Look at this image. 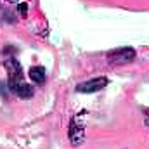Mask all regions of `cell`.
Segmentation results:
<instances>
[{
    "mask_svg": "<svg viewBox=\"0 0 149 149\" xmlns=\"http://www.w3.org/2000/svg\"><path fill=\"white\" fill-rule=\"evenodd\" d=\"M108 83H109V80H108L106 76H97V78L87 80V81H83V83H78V85H76V92H78V94H94V92L102 90Z\"/></svg>",
    "mask_w": 149,
    "mask_h": 149,
    "instance_id": "3",
    "label": "cell"
},
{
    "mask_svg": "<svg viewBox=\"0 0 149 149\" xmlns=\"http://www.w3.org/2000/svg\"><path fill=\"white\" fill-rule=\"evenodd\" d=\"M135 49L132 47H120V49H114L108 52V61L111 64H128L135 59Z\"/></svg>",
    "mask_w": 149,
    "mask_h": 149,
    "instance_id": "2",
    "label": "cell"
},
{
    "mask_svg": "<svg viewBox=\"0 0 149 149\" xmlns=\"http://www.w3.org/2000/svg\"><path fill=\"white\" fill-rule=\"evenodd\" d=\"M9 88H10L12 94L19 95L21 99H30V97H33V94H35L33 87H31L30 83L23 81V80H21V81H9Z\"/></svg>",
    "mask_w": 149,
    "mask_h": 149,
    "instance_id": "4",
    "label": "cell"
},
{
    "mask_svg": "<svg viewBox=\"0 0 149 149\" xmlns=\"http://www.w3.org/2000/svg\"><path fill=\"white\" fill-rule=\"evenodd\" d=\"M30 78L33 80V83H37V85H43L45 80H47L45 68H43V66H33V68L30 70Z\"/></svg>",
    "mask_w": 149,
    "mask_h": 149,
    "instance_id": "6",
    "label": "cell"
},
{
    "mask_svg": "<svg viewBox=\"0 0 149 149\" xmlns=\"http://www.w3.org/2000/svg\"><path fill=\"white\" fill-rule=\"evenodd\" d=\"M17 12H19L23 17H26V14H28V3H19V5H17Z\"/></svg>",
    "mask_w": 149,
    "mask_h": 149,
    "instance_id": "7",
    "label": "cell"
},
{
    "mask_svg": "<svg viewBox=\"0 0 149 149\" xmlns=\"http://www.w3.org/2000/svg\"><path fill=\"white\" fill-rule=\"evenodd\" d=\"M144 113L148 114V116H144V118H146V125L149 127V109H144Z\"/></svg>",
    "mask_w": 149,
    "mask_h": 149,
    "instance_id": "8",
    "label": "cell"
},
{
    "mask_svg": "<svg viewBox=\"0 0 149 149\" xmlns=\"http://www.w3.org/2000/svg\"><path fill=\"white\" fill-rule=\"evenodd\" d=\"M5 2H10V3H16L17 0H5Z\"/></svg>",
    "mask_w": 149,
    "mask_h": 149,
    "instance_id": "9",
    "label": "cell"
},
{
    "mask_svg": "<svg viewBox=\"0 0 149 149\" xmlns=\"http://www.w3.org/2000/svg\"><path fill=\"white\" fill-rule=\"evenodd\" d=\"M87 120H88L87 111H80L76 116H73V120L70 123V130H68V137H70V142L73 146H81L85 142Z\"/></svg>",
    "mask_w": 149,
    "mask_h": 149,
    "instance_id": "1",
    "label": "cell"
},
{
    "mask_svg": "<svg viewBox=\"0 0 149 149\" xmlns=\"http://www.w3.org/2000/svg\"><path fill=\"white\" fill-rule=\"evenodd\" d=\"M3 66L9 73V81H21L23 80V71H21V64L17 59L9 57L3 61Z\"/></svg>",
    "mask_w": 149,
    "mask_h": 149,
    "instance_id": "5",
    "label": "cell"
}]
</instances>
